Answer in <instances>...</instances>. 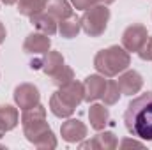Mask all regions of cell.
I'll use <instances>...</instances> for the list:
<instances>
[{
	"label": "cell",
	"instance_id": "ffe728a7",
	"mask_svg": "<svg viewBox=\"0 0 152 150\" xmlns=\"http://www.w3.org/2000/svg\"><path fill=\"white\" fill-rule=\"evenodd\" d=\"M120 95H122V92H120V88H118V83L115 81V79H108L106 81V88H104V94H103V101H104V104L106 106H113L118 103V99H120Z\"/></svg>",
	"mask_w": 152,
	"mask_h": 150
},
{
	"label": "cell",
	"instance_id": "44dd1931",
	"mask_svg": "<svg viewBox=\"0 0 152 150\" xmlns=\"http://www.w3.org/2000/svg\"><path fill=\"white\" fill-rule=\"evenodd\" d=\"M50 79H51L53 85H57V87H64V85H67L69 81L75 79V71H73L69 66H64L57 74H53Z\"/></svg>",
	"mask_w": 152,
	"mask_h": 150
},
{
	"label": "cell",
	"instance_id": "52a82bcc",
	"mask_svg": "<svg viewBox=\"0 0 152 150\" xmlns=\"http://www.w3.org/2000/svg\"><path fill=\"white\" fill-rule=\"evenodd\" d=\"M147 37H149L147 27H143L142 23H133L122 34V48H126L129 53L131 51L136 53L142 48V44L147 41Z\"/></svg>",
	"mask_w": 152,
	"mask_h": 150
},
{
	"label": "cell",
	"instance_id": "8992f818",
	"mask_svg": "<svg viewBox=\"0 0 152 150\" xmlns=\"http://www.w3.org/2000/svg\"><path fill=\"white\" fill-rule=\"evenodd\" d=\"M12 97H14V103L20 110H28V108H34L41 103V94H39V88L32 83H20L14 92H12Z\"/></svg>",
	"mask_w": 152,
	"mask_h": 150
},
{
	"label": "cell",
	"instance_id": "5bb4252c",
	"mask_svg": "<svg viewBox=\"0 0 152 150\" xmlns=\"http://www.w3.org/2000/svg\"><path fill=\"white\" fill-rule=\"evenodd\" d=\"M30 23L37 28V32L41 34H46V36H55L57 32H58V21L51 16V14H48V12H39L36 16H32L30 18Z\"/></svg>",
	"mask_w": 152,
	"mask_h": 150
},
{
	"label": "cell",
	"instance_id": "d4e9b609",
	"mask_svg": "<svg viewBox=\"0 0 152 150\" xmlns=\"http://www.w3.org/2000/svg\"><path fill=\"white\" fill-rule=\"evenodd\" d=\"M5 34H7V32H5V27H4V23L0 21V44L5 41Z\"/></svg>",
	"mask_w": 152,
	"mask_h": 150
},
{
	"label": "cell",
	"instance_id": "9c48e42d",
	"mask_svg": "<svg viewBox=\"0 0 152 150\" xmlns=\"http://www.w3.org/2000/svg\"><path fill=\"white\" fill-rule=\"evenodd\" d=\"M117 83H118V88H120L122 95H134V94H138L143 88V78L134 69L133 71L126 69L124 73H120Z\"/></svg>",
	"mask_w": 152,
	"mask_h": 150
},
{
	"label": "cell",
	"instance_id": "83f0119b",
	"mask_svg": "<svg viewBox=\"0 0 152 150\" xmlns=\"http://www.w3.org/2000/svg\"><path fill=\"white\" fill-rule=\"evenodd\" d=\"M4 134H5V133H4V131H2V129H0V138H2V136H4Z\"/></svg>",
	"mask_w": 152,
	"mask_h": 150
},
{
	"label": "cell",
	"instance_id": "8fae6325",
	"mask_svg": "<svg viewBox=\"0 0 152 150\" xmlns=\"http://www.w3.org/2000/svg\"><path fill=\"white\" fill-rule=\"evenodd\" d=\"M50 46H51L50 36L41 32H32L23 41V51L28 55H44L50 51Z\"/></svg>",
	"mask_w": 152,
	"mask_h": 150
},
{
	"label": "cell",
	"instance_id": "4316f807",
	"mask_svg": "<svg viewBox=\"0 0 152 150\" xmlns=\"http://www.w3.org/2000/svg\"><path fill=\"white\" fill-rule=\"evenodd\" d=\"M0 2H4L5 5H12V4H16L18 0H0Z\"/></svg>",
	"mask_w": 152,
	"mask_h": 150
},
{
	"label": "cell",
	"instance_id": "e0dca14e",
	"mask_svg": "<svg viewBox=\"0 0 152 150\" xmlns=\"http://www.w3.org/2000/svg\"><path fill=\"white\" fill-rule=\"evenodd\" d=\"M20 124V113L11 104H0V129L4 133L12 131Z\"/></svg>",
	"mask_w": 152,
	"mask_h": 150
},
{
	"label": "cell",
	"instance_id": "7c38bea8",
	"mask_svg": "<svg viewBox=\"0 0 152 150\" xmlns=\"http://www.w3.org/2000/svg\"><path fill=\"white\" fill-rule=\"evenodd\" d=\"M118 147V140L112 131L99 133L88 141H80V149H96V150H113Z\"/></svg>",
	"mask_w": 152,
	"mask_h": 150
},
{
	"label": "cell",
	"instance_id": "603a6c76",
	"mask_svg": "<svg viewBox=\"0 0 152 150\" xmlns=\"http://www.w3.org/2000/svg\"><path fill=\"white\" fill-rule=\"evenodd\" d=\"M69 2H71L73 7L80 9V11H87L88 7H92V5L97 4V0H69Z\"/></svg>",
	"mask_w": 152,
	"mask_h": 150
},
{
	"label": "cell",
	"instance_id": "ac0fdd59",
	"mask_svg": "<svg viewBox=\"0 0 152 150\" xmlns=\"http://www.w3.org/2000/svg\"><path fill=\"white\" fill-rule=\"evenodd\" d=\"M80 30H81V20H80L76 14H73V16L67 18V20L58 21V34H60V37L73 39L80 34Z\"/></svg>",
	"mask_w": 152,
	"mask_h": 150
},
{
	"label": "cell",
	"instance_id": "2e32d148",
	"mask_svg": "<svg viewBox=\"0 0 152 150\" xmlns=\"http://www.w3.org/2000/svg\"><path fill=\"white\" fill-rule=\"evenodd\" d=\"M88 122H90L92 129L103 131L106 127V124L110 122L108 108H104L103 104H90V108H88Z\"/></svg>",
	"mask_w": 152,
	"mask_h": 150
},
{
	"label": "cell",
	"instance_id": "7a4b0ae2",
	"mask_svg": "<svg viewBox=\"0 0 152 150\" xmlns=\"http://www.w3.org/2000/svg\"><path fill=\"white\" fill-rule=\"evenodd\" d=\"M83 97H85L83 83L73 79L67 85L58 87V90L51 94V97H50V110L58 118H69L75 113L76 108L83 103Z\"/></svg>",
	"mask_w": 152,
	"mask_h": 150
},
{
	"label": "cell",
	"instance_id": "ba28073f",
	"mask_svg": "<svg viewBox=\"0 0 152 150\" xmlns=\"http://www.w3.org/2000/svg\"><path fill=\"white\" fill-rule=\"evenodd\" d=\"M87 134H88L87 125L78 118H67L60 125V136L67 143H80L87 138Z\"/></svg>",
	"mask_w": 152,
	"mask_h": 150
},
{
	"label": "cell",
	"instance_id": "277c9868",
	"mask_svg": "<svg viewBox=\"0 0 152 150\" xmlns=\"http://www.w3.org/2000/svg\"><path fill=\"white\" fill-rule=\"evenodd\" d=\"M23 134L27 138L28 143H32L34 147L41 150H51L57 149V136L53 134L51 127L48 125L46 118H39L32 122H23Z\"/></svg>",
	"mask_w": 152,
	"mask_h": 150
},
{
	"label": "cell",
	"instance_id": "6da1fadb",
	"mask_svg": "<svg viewBox=\"0 0 152 150\" xmlns=\"http://www.w3.org/2000/svg\"><path fill=\"white\" fill-rule=\"evenodd\" d=\"M124 125L131 136L152 141V92L134 97L124 113Z\"/></svg>",
	"mask_w": 152,
	"mask_h": 150
},
{
	"label": "cell",
	"instance_id": "d6986e66",
	"mask_svg": "<svg viewBox=\"0 0 152 150\" xmlns=\"http://www.w3.org/2000/svg\"><path fill=\"white\" fill-rule=\"evenodd\" d=\"M48 0H18V12L21 16L32 18L46 9Z\"/></svg>",
	"mask_w": 152,
	"mask_h": 150
},
{
	"label": "cell",
	"instance_id": "3957f363",
	"mask_svg": "<svg viewBox=\"0 0 152 150\" xmlns=\"http://www.w3.org/2000/svg\"><path fill=\"white\" fill-rule=\"evenodd\" d=\"M131 66V55L122 46H110L106 50L97 51L94 57V67L99 74L106 78H115L124 73Z\"/></svg>",
	"mask_w": 152,
	"mask_h": 150
},
{
	"label": "cell",
	"instance_id": "5b68a950",
	"mask_svg": "<svg viewBox=\"0 0 152 150\" xmlns=\"http://www.w3.org/2000/svg\"><path fill=\"white\" fill-rule=\"evenodd\" d=\"M110 16H112V12H110L108 5L96 4V5L88 7L83 12V16L80 18L81 20V30L90 37H101L106 32Z\"/></svg>",
	"mask_w": 152,
	"mask_h": 150
},
{
	"label": "cell",
	"instance_id": "30bf717a",
	"mask_svg": "<svg viewBox=\"0 0 152 150\" xmlns=\"http://www.w3.org/2000/svg\"><path fill=\"white\" fill-rule=\"evenodd\" d=\"M104 88H106V79L103 74H90L85 78L83 81V90H85V97L83 101L85 103H94L97 99L103 97L104 94Z\"/></svg>",
	"mask_w": 152,
	"mask_h": 150
},
{
	"label": "cell",
	"instance_id": "cb8c5ba5",
	"mask_svg": "<svg viewBox=\"0 0 152 150\" xmlns=\"http://www.w3.org/2000/svg\"><path fill=\"white\" fill-rule=\"evenodd\" d=\"M120 149H145V145L142 141H136V140H131V138H124L120 141Z\"/></svg>",
	"mask_w": 152,
	"mask_h": 150
},
{
	"label": "cell",
	"instance_id": "4fadbf2b",
	"mask_svg": "<svg viewBox=\"0 0 152 150\" xmlns=\"http://www.w3.org/2000/svg\"><path fill=\"white\" fill-rule=\"evenodd\" d=\"M64 66H66V62H64V57H62L60 51H51L50 50L48 53H44L41 57V71L50 78L53 74H57Z\"/></svg>",
	"mask_w": 152,
	"mask_h": 150
},
{
	"label": "cell",
	"instance_id": "9a60e30c",
	"mask_svg": "<svg viewBox=\"0 0 152 150\" xmlns=\"http://www.w3.org/2000/svg\"><path fill=\"white\" fill-rule=\"evenodd\" d=\"M46 12L51 14L57 21H62V20H67L75 14L73 11V5L69 0H48L46 4Z\"/></svg>",
	"mask_w": 152,
	"mask_h": 150
},
{
	"label": "cell",
	"instance_id": "7402d4cb",
	"mask_svg": "<svg viewBox=\"0 0 152 150\" xmlns=\"http://www.w3.org/2000/svg\"><path fill=\"white\" fill-rule=\"evenodd\" d=\"M138 57L145 62H152V37H147V41L142 44V48L136 51Z\"/></svg>",
	"mask_w": 152,
	"mask_h": 150
},
{
	"label": "cell",
	"instance_id": "484cf974",
	"mask_svg": "<svg viewBox=\"0 0 152 150\" xmlns=\"http://www.w3.org/2000/svg\"><path fill=\"white\" fill-rule=\"evenodd\" d=\"M115 0H97V4H103V5H110V4H113Z\"/></svg>",
	"mask_w": 152,
	"mask_h": 150
}]
</instances>
